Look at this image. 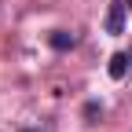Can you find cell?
<instances>
[{
  "instance_id": "cell-2",
  "label": "cell",
  "mask_w": 132,
  "mask_h": 132,
  "mask_svg": "<svg viewBox=\"0 0 132 132\" xmlns=\"http://www.w3.org/2000/svg\"><path fill=\"white\" fill-rule=\"evenodd\" d=\"M48 44H52L55 52H70V48L77 44V37H73V33H66V29H55L52 37H48Z\"/></svg>"
},
{
  "instance_id": "cell-5",
  "label": "cell",
  "mask_w": 132,
  "mask_h": 132,
  "mask_svg": "<svg viewBox=\"0 0 132 132\" xmlns=\"http://www.w3.org/2000/svg\"><path fill=\"white\" fill-rule=\"evenodd\" d=\"M22 132H33V128H22Z\"/></svg>"
},
{
  "instance_id": "cell-3",
  "label": "cell",
  "mask_w": 132,
  "mask_h": 132,
  "mask_svg": "<svg viewBox=\"0 0 132 132\" xmlns=\"http://www.w3.org/2000/svg\"><path fill=\"white\" fill-rule=\"evenodd\" d=\"M125 70H128V55H125V52H118V55L110 59V77H114V81H121V77H125Z\"/></svg>"
},
{
  "instance_id": "cell-4",
  "label": "cell",
  "mask_w": 132,
  "mask_h": 132,
  "mask_svg": "<svg viewBox=\"0 0 132 132\" xmlns=\"http://www.w3.org/2000/svg\"><path fill=\"white\" fill-rule=\"evenodd\" d=\"M99 114H103V106H99V103H88V106H85V118H99Z\"/></svg>"
},
{
  "instance_id": "cell-1",
  "label": "cell",
  "mask_w": 132,
  "mask_h": 132,
  "mask_svg": "<svg viewBox=\"0 0 132 132\" xmlns=\"http://www.w3.org/2000/svg\"><path fill=\"white\" fill-rule=\"evenodd\" d=\"M121 29H125V4H121V0H114L110 11H106V33H114V37H118Z\"/></svg>"
}]
</instances>
